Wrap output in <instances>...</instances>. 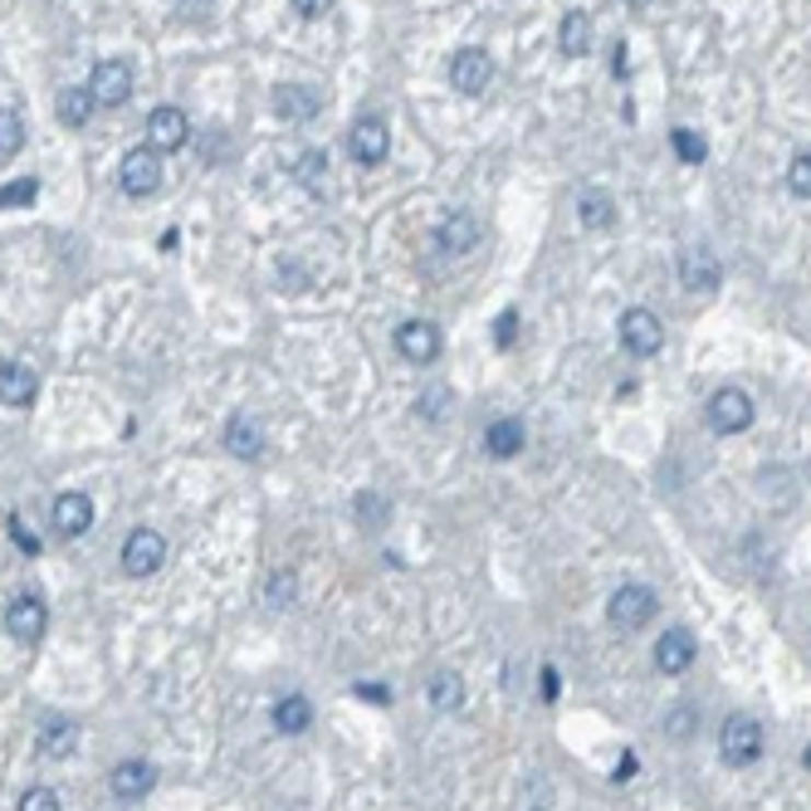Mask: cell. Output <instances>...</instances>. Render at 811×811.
Returning <instances> with one entry per match:
<instances>
[{"label":"cell","instance_id":"30bf717a","mask_svg":"<svg viewBox=\"0 0 811 811\" xmlns=\"http://www.w3.org/2000/svg\"><path fill=\"white\" fill-rule=\"evenodd\" d=\"M396 352L416 367H430L440 357V328L430 318H410L396 328Z\"/></svg>","mask_w":811,"mask_h":811},{"label":"cell","instance_id":"277c9868","mask_svg":"<svg viewBox=\"0 0 811 811\" xmlns=\"http://www.w3.org/2000/svg\"><path fill=\"white\" fill-rule=\"evenodd\" d=\"M719 748H723V763H729V767L757 763V757H763V729H757V719L733 714V719L723 723V733H719Z\"/></svg>","mask_w":811,"mask_h":811},{"label":"cell","instance_id":"5b68a950","mask_svg":"<svg viewBox=\"0 0 811 811\" xmlns=\"http://www.w3.org/2000/svg\"><path fill=\"white\" fill-rule=\"evenodd\" d=\"M89 93L99 99V108H123L132 99V65L128 59H99L89 79Z\"/></svg>","mask_w":811,"mask_h":811},{"label":"cell","instance_id":"b9f144b4","mask_svg":"<svg viewBox=\"0 0 811 811\" xmlns=\"http://www.w3.org/2000/svg\"><path fill=\"white\" fill-rule=\"evenodd\" d=\"M357 699H372V704H386L392 694L382 690V684H357Z\"/></svg>","mask_w":811,"mask_h":811},{"label":"cell","instance_id":"d6986e66","mask_svg":"<svg viewBox=\"0 0 811 811\" xmlns=\"http://www.w3.org/2000/svg\"><path fill=\"white\" fill-rule=\"evenodd\" d=\"M35 396H39V376L25 362H0V402L25 410L35 406Z\"/></svg>","mask_w":811,"mask_h":811},{"label":"cell","instance_id":"f35d334b","mask_svg":"<svg viewBox=\"0 0 811 811\" xmlns=\"http://www.w3.org/2000/svg\"><path fill=\"white\" fill-rule=\"evenodd\" d=\"M293 10H299L303 20H323L333 10V0H293Z\"/></svg>","mask_w":811,"mask_h":811},{"label":"cell","instance_id":"83f0119b","mask_svg":"<svg viewBox=\"0 0 811 811\" xmlns=\"http://www.w3.org/2000/svg\"><path fill=\"white\" fill-rule=\"evenodd\" d=\"M93 108H99V99H93L89 89H65V93H59V123H65V128H83V123L93 118Z\"/></svg>","mask_w":811,"mask_h":811},{"label":"cell","instance_id":"7c38bea8","mask_svg":"<svg viewBox=\"0 0 811 811\" xmlns=\"http://www.w3.org/2000/svg\"><path fill=\"white\" fill-rule=\"evenodd\" d=\"M719 279H723V269H719V255H714V250H704V245L680 250V283L684 289L709 293V289H719Z\"/></svg>","mask_w":811,"mask_h":811},{"label":"cell","instance_id":"5bb4252c","mask_svg":"<svg viewBox=\"0 0 811 811\" xmlns=\"http://www.w3.org/2000/svg\"><path fill=\"white\" fill-rule=\"evenodd\" d=\"M108 787H113V797H123V802H137V797H147L157 787V767L147 763V757H128V763L113 767Z\"/></svg>","mask_w":811,"mask_h":811},{"label":"cell","instance_id":"52a82bcc","mask_svg":"<svg viewBox=\"0 0 811 811\" xmlns=\"http://www.w3.org/2000/svg\"><path fill=\"white\" fill-rule=\"evenodd\" d=\"M347 152H352L357 166H382L386 152H392V132H386V123L376 118H357L352 132H347Z\"/></svg>","mask_w":811,"mask_h":811},{"label":"cell","instance_id":"44dd1931","mask_svg":"<svg viewBox=\"0 0 811 811\" xmlns=\"http://www.w3.org/2000/svg\"><path fill=\"white\" fill-rule=\"evenodd\" d=\"M557 49H563L567 59L592 55V15H587V10H567L563 15V25H557Z\"/></svg>","mask_w":811,"mask_h":811},{"label":"cell","instance_id":"ee69618b","mask_svg":"<svg viewBox=\"0 0 811 811\" xmlns=\"http://www.w3.org/2000/svg\"><path fill=\"white\" fill-rule=\"evenodd\" d=\"M626 5H636V10H640V5H646V0H626Z\"/></svg>","mask_w":811,"mask_h":811},{"label":"cell","instance_id":"4dcf8cb0","mask_svg":"<svg viewBox=\"0 0 811 811\" xmlns=\"http://www.w3.org/2000/svg\"><path fill=\"white\" fill-rule=\"evenodd\" d=\"M675 157H680V162H690V166H699L704 157H709V142H704V132L675 128Z\"/></svg>","mask_w":811,"mask_h":811},{"label":"cell","instance_id":"8d00e7d4","mask_svg":"<svg viewBox=\"0 0 811 811\" xmlns=\"http://www.w3.org/2000/svg\"><path fill=\"white\" fill-rule=\"evenodd\" d=\"M445 406H450V392H426V396H420V416H426V420H440V416H445Z\"/></svg>","mask_w":811,"mask_h":811},{"label":"cell","instance_id":"4fadbf2b","mask_svg":"<svg viewBox=\"0 0 811 811\" xmlns=\"http://www.w3.org/2000/svg\"><path fill=\"white\" fill-rule=\"evenodd\" d=\"M494 79V59L484 55V49H460L455 59H450V83H455V93H484Z\"/></svg>","mask_w":811,"mask_h":811},{"label":"cell","instance_id":"e575fe53","mask_svg":"<svg viewBox=\"0 0 811 811\" xmlns=\"http://www.w3.org/2000/svg\"><path fill=\"white\" fill-rule=\"evenodd\" d=\"M20 811H59V797L49 792V787H30V792L20 797Z\"/></svg>","mask_w":811,"mask_h":811},{"label":"cell","instance_id":"f6af8a7d","mask_svg":"<svg viewBox=\"0 0 811 811\" xmlns=\"http://www.w3.org/2000/svg\"><path fill=\"white\" fill-rule=\"evenodd\" d=\"M807 767H811V748H807Z\"/></svg>","mask_w":811,"mask_h":811},{"label":"cell","instance_id":"7bdbcfd3","mask_svg":"<svg viewBox=\"0 0 811 811\" xmlns=\"http://www.w3.org/2000/svg\"><path fill=\"white\" fill-rule=\"evenodd\" d=\"M543 699H547V704L557 699V670H553V665H543Z\"/></svg>","mask_w":811,"mask_h":811},{"label":"cell","instance_id":"9c48e42d","mask_svg":"<svg viewBox=\"0 0 811 811\" xmlns=\"http://www.w3.org/2000/svg\"><path fill=\"white\" fill-rule=\"evenodd\" d=\"M147 142H152V152H182V147L192 142V123H186V113L172 108V103L152 108V118H147Z\"/></svg>","mask_w":811,"mask_h":811},{"label":"cell","instance_id":"484cf974","mask_svg":"<svg viewBox=\"0 0 811 811\" xmlns=\"http://www.w3.org/2000/svg\"><path fill=\"white\" fill-rule=\"evenodd\" d=\"M460 704H465V680H460L455 670H440V675L430 680V709L460 714Z\"/></svg>","mask_w":811,"mask_h":811},{"label":"cell","instance_id":"ba28073f","mask_svg":"<svg viewBox=\"0 0 811 811\" xmlns=\"http://www.w3.org/2000/svg\"><path fill=\"white\" fill-rule=\"evenodd\" d=\"M166 563V538L157 529H132L128 543H123V567L128 577H152L157 567Z\"/></svg>","mask_w":811,"mask_h":811},{"label":"cell","instance_id":"f1b7e54d","mask_svg":"<svg viewBox=\"0 0 811 811\" xmlns=\"http://www.w3.org/2000/svg\"><path fill=\"white\" fill-rule=\"evenodd\" d=\"M20 147H25V118L15 108H0V162H10Z\"/></svg>","mask_w":811,"mask_h":811},{"label":"cell","instance_id":"e0dca14e","mask_svg":"<svg viewBox=\"0 0 811 811\" xmlns=\"http://www.w3.org/2000/svg\"><path fill=\"white\" fill-rule=\"evenodd\" d=\"M79 748V723L65 719V714H49L35 733V753L39 757H69Z\"/></svg>","mask_w":811,"mask_h":811},{"label":"cell","instance_id":"ffe728a7","mask_svg":"<svg viewBox=\"0 0 811 811\" xmlns=\"http://www.w3.org/2000/svg\"><path fill=\"white\" fill-rule=\"evenodd\" d=\"M694 650H699V646H694V636L675 626V630H665V636L656 640V665L665 670V675H684V670L694 665Z\"/></svg>","mask_w":811,"mask_h":811},{"label":"cell","instance_id":"7402d4cb","mask_svg":"<svg viewBox=\"0 0 811 811\" xmlns=\"http://www.w3.org/2000/svg\"><path fill=\"white\" fill-rule=\"evenodd\" d=\"M577 220H582L587 230H611L616 225V196L602 192V186H587V192L577 196Z\"/></svg>","mask_w":811,"mask_h":811},{"label":"cell","instance_id":"3957f363","mask_svg":"<svg viewBox=\"0 0 811 811\" xmlns=\"http://www.w3.org/2000/svg\"><path fill=\"white\" fill-rule=\"evenodd\" d=\"M616 333H621V347H626L630 357H656L660 347H665V328H660V318L650 309H626Z\"/></svg>","mask_w":811,"mask_h":811},{"label":"cell","instance_id":"d4e9b609","mask_svg":"<svg viewBox=\"0 0 811 811\" xmlns=\"http://www.w3.org/2000/svg\"><path fill=\"white\" fill-rule=\"evenodd\" d=\"M293 182L323 201V196H328V157H323V152H299V162H293Z\"/></svg>","mask_w":811,"mask_h":811},{"label":"cell","instance_id":"60d3db41","mask_svg":"<svg viewBox=\"0 0 811 811\" xmlns=\"http://www.w3.org/2000/svg\"><path fill=\"white\" fill-rule=\"evenodd\" d=\"M10 533H15V543L25 547V553H39V543L30 538V533H25V523H20V519H10Z\"/></svg>","mask_w":811,"mask_h":811},{"label":"cell","instance_id":"f546056e","mask_svg":"<svg viewBox=\"0 0 811 811\" xmlns=\"http://www.w3.org/2000/svg\"><path fill=\"white\" fill-rule=\"evenodd\" d=\"M352 509H357V519H362L367 529H382V523L392 519V503H386V499H382V494H376V489L357 494V499H352Z\"/></svg>","mask_w":811,"mask_h":811},{"label":"cell","instance_id":"6da1fadb","mask_svg":"<svg viewBox=\"0 0 811 811\" xmlns=\"http://www.w3.org/2000/svg\"><path fill=\"white\" fill-rule=\"evenodd\" d=\"M753 426V396L743 386H719L709 396V430L714 436H743Z\"/></svg>","mask_w":811,"mask_h":811},{"label":"cell","instance_id":"d6a6232c","mask_svg":"<svg viewBox=\"0 0 811 811\" xmlns=\"http://www.w3.org/2000/svg\"><path fill=\"white\" fill-rule=\"evenodd\" d=\"M694 729H699V714H694L690 704H684V709H670V719H665V733H670V739H675V743H690Z\"/></svg>","mask_w":811,"mask_h":811},{"label":"cell","instance_id":"cb8c5ba5","mask_svg":"<svg viewBox=\"0 0 811 811\" xmlns=\"http://www.w3.org/2000/svg\"><path fill=\"white\" fill-rule=\"evenodd\" d=\"M225 445H230V455H235V460H259V455H265V430H259L250 416H230Z\"/></svg>","mask_w":811,"mask_h":811},{"label":"cell","instance_id":"8fae6325","mask_svg":"<svg viewBox=\"0 0 811 811\" xmlns=\"http://www.w3.org/2000/svg\"><path fill=\"white\" fill-rule=\"evenodd\" d=\"M5 626H10V636H15V640H25V646H35V640H45V630H49V606L39 602L35 592L15 596V602H10Z\"/></svg>","mask_w":811,"mask_h":811},{"label":"cell","instance_id":"1f68e13d","mask_svg":"<svg viewBox=\"0 0 811 811\" xmlns=\"http://www.w3.org/2000/svg\"><path fill=\"white\" fill-rule=\"evenodd\" d=\"M787 186H792V196L811 201V152H797L792 157V166H787Z\"/></svg>","mask_w":811,"mask_h":811},{"label":"cell","instance_id":"8992f818","mask_svg":"<svg viewBox=\"0 0 811 811\" xmlns=\"http://www.w3.org/2000/svg\"><path fill=\"white\" fill-rule=\"evenodd\" d=\"M118 186L128 196L162 192V157H157L152 147H132V152L123 157V166H118Z\"/></svg>","mask_w":811,"mask_h":811},{"label":"cell","instance_id":"2e32d148","mask_svg":"<svg viewBox=\"0 0 811 811\" xmlns=\"http://www.w3.org/2000/svg\"><path fill=\"white\" fill-rule=\"evenodd\" d=\"M318 108H323V99H318V89H309V83H283V89H274V113L289 118V123L318 118Z\"/></svg>","mask_w":811,"mask_h":811},{"label":"cell","instance_id":"4316f807","mask_svg":"<svg viewBox=\"0 0 811 811\" xmlns=\"http://www.w3.org/2000/svg\"><path fill=\"white\" fill-rule=\"evenodd\" d=\"M313 723V704L303 694H289V699L274 704V729L279 733H303Z\"/></svg>","mask_w":811,"mask_h":811},{"label":"cell","instance_id":"d590c367","mask_svg":"<svg viewBox=\"0 0 811 811\" xmlns=\"http://www.w3.org/2000/svg\"><path fill=\"white\" fill-rule=\"evenodd\" d=\"M513 338H519V313H499V323H494V343L499 347H513Z\"/></svg>","mask_w":811,"mask_h":811},{"label":"cell","instance_id":"603a6c76","mask_svg":"<svg viewBox=\"0 0 811 811\" xmlns=\"http://www.w3.org/2000/svg\"><path fill=\"white\" fill-rule=\"evenodd\" d=\"M523 440H529V430H523V420H513V416L494 420V426L484 430V450H489L494 460H513L523 450Z\"/></svg>","mask_w":811,"mask_h":811},{"label":"cell","instance_id":"74e56055","mask_svg":"<svg viewBox=\"0 0 811 811\" xmlns=\"http://www.w3.org/2000/svg\"><path fill=\"white\" fill-rule=\"evenodd\" d=\"M269 602H274V606H289V602H293V577H289V572H279V577L269 582Z\"/></svg>","mask_w":811,"mask_h":811},{"label":"cell","instance_id":"9a60e30c","mask_svg":"<svg viewBox=\"0 0 811 811\" xmlns=\"http://www.w3.org/2000/svg\"><path fill=\"white\" fill-rule=\"evenodd\" d=\"M436 245L445 250V255H470V250L479 245V220H474L470 210H450L436 230Z\"/></svg>","mask_w":811,"mask_h":811},{"label":"cell","instance_id":"7a4b0ae2","mask_svg":"<svg viewBox=\"0 0 811 811\" xmlns=\"http://www.w3.org/2000/svg\"><path fill=\"white\" fill-rule=\"evenodd\" d=\"M656 592L650 587H640V582H626V587H616V596L606 602V616H611V626L616 630H640V626H650V616H656Z\"/></svg>","mask_w":811,"mask_h":811},{"label":"cell","instance_id":"ab89813d","mask_svg":"<svg viewBox=\"0 0 811 811\" xmlns=\"http://www.w3.org/2000/svg\"><path fill=\"white\" fill-rule=\"evenodd\" d=\"M176 5H182L186 20H206L210 15V0H176Z\"/></svg>","mask_w":811,"mask_h":811},{"label":"cell","instance_id":"ac0fdd59","mask_svg":"<svg viewBox=\"0 0 811 811\" xmlns=\"http://www.w3.org/2000/svg\"><path fill=\"white\" fill-rule=\"evenodd\" d=\"M55 529L59 538H83L93 529V499L89 494H59L55 499Z\"/></svg>","mask_w":811,"mask_h":811},{"label":"cell","instance_id":"836d02e7","mask_svg":"<svg viewBox=\"0 0 811 811\" xmlns=\"http://www.w3.org/2000/svg\"><path fill=\"white\" fill-rule=\"evenodd\" d=\"M35 192H39L35 176H25V182H5V186H0V210H5V206H30V201H35Z\"/></svg>","mask_w":811,"mask_h":811}]
</instances>
